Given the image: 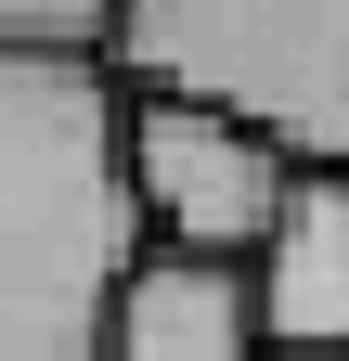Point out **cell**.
Returning a JSON list of instances; mask_svg holds the SVG:
<instances>
[{
    "label": "cell",
    "mask_w": 349,
    "mask_h": 361,
    "mask_svg": "<svg viewBox=\"0 0 349 361\" xmlns=\"http://www.w3.org/2000/svg\"><path fill=\"white\" fill-rule=\"evenodd\" d=\"M143 245L129 78L104 52H0V361H104Z\"/></svg>",
    "instance_id": "6da1fadb"
},
{
    "label": "cell",
    "mask_w": 349,
    "mask_h": 361,
    "mask_svg": "<svg viewBox=\"0 0 349 361\" xmlns=\"http://www.w3.org/2000/svg\"><path fill=\"white\" fill-rule=\"evenodd\" d=\"M104 65L272 129L297 168H349V0H117Z\"/></svg>",
    "instance_id": "7a4b0ae2"
},
{
    "label": "cell",
    "mask_w": 349,
    "mask_h": 361,
    "mask_svg": "<svg viewBox=\"0 0 349 361\" xmlns=\"http://www.w3.org/2000/svg\"><path fill=\"white\" fill-rule=\"evenodd\" d=\"M129 194H143V233L182 258H259V233L297 194V155L272 129H246L220 104H182V90H129Z\"/></svg>",
    "instance_id": "3957f363"
},
{
    "label": "cell",
    "mask_w": 349,
    "mask_h": 361,
    "mask_svg": "<svg viewBox=\"0 0 349 361\" xmlns=\"http://www.w3.org/2000/svg\"><path fill=\"white\" fill-rule=\"evenodd\" d=\"M259 284L246 258H182V245H143V271L117 284L104 310V361H259Z\"/></svg>",
    "instance_id": "277c9868"
},
{
    "label": "cell",
    "mask_w": 349,
    "mask_h": 361,
    "mask_svg": "<svg viewBox=\"0 0 349 361\" xmlns=\"http://www.w3.org/2000/svg\"><path fill=\"white\" fill-rule=\"evenodd\" d=\"M272 348H349V168H297L285 219L246 258Z\"/></svg>",
    "instance_id": "5b68a950"
},
{
    "label": "cell",
    "mask_w": 349,
    "mask_h": 361,
    "mask_svg": "<svg viewBox=\"0 0 349 361\" xmlns=\"http://www.w3.org/2000/svg\"><path fill=\"white\" fill-rule=\"evenodd\" d=\"M117 0H0V52H104Z\"/></svg>",
    "instance_id": "8992f818"
},
{
    "label": "cell",
    "mask_w": 349,
    "mask_h": 361,
    "mask_svg": "<svg viewBox=\"0 0 349 361\" xmlns=\"http://www.w3.org/2000/svg\"><path fill=\"white\" fill-rule=\"evenodd\" d=\"M259 361H349V348H259Z\"/></svg>",
    "instance_id": "52a82bcc"
}]
</instances>
